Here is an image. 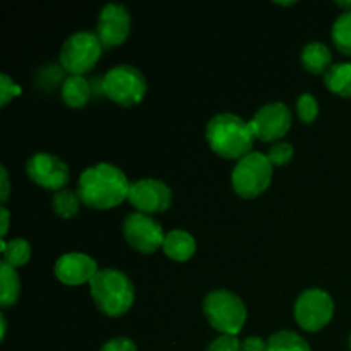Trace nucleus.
I'll use <instances>...</instances> for the list:
<instances>
[{"label": "nucleus", "instance_id": "obj_34", "mask_svg": "<svg viewBox=\"0 0 351 351\" xmlns=\"http://www.w3.org/2000/svg\"><path fill=\"white\" fill-rule=\"evenodd\" d=\"M278 5H285V7H288V5H293L295 2H276Z\"/></svg>", "mask_w": 351, "mask_h": 351}, {"label": "nucleus", "instance_id": "obj_17", "mask_svg": "<svg viewBox=\"0 0 351 351\" xmlns=\"http://www.w3.org/2000/svg\"><path fill=\"white\" fill-rule=\"evenodd\" d=\"M93 88L82 75H71L62 86V99L71 108H82L91 99Z\"/></svg>", "mask_w": 351, "mask_h": 351}, {"label": "nucleus", "instance_id": "obj_22", "mask_svg": "<svg viewBox=\"0 0 351 351\" xmlns=\"http://www.w3.org/2000/svg\"><path fill=\"white\" fill-rule=\"evenodd\" d=\"M51 204H53V211L57 213L60 218L71 219L77 215L82 202H81V197H79L77 191L74 192V191H67V189H64V191L55 192Z\"/></svg>", "mask_w": 351, "mask_h": 351}, {"label": "nucleus", "instance_id": "obj_10", "mask_svg": "<svg viewBox=\"0 0 351 351\" xmlns=\"http://www.w3.org/2000/svg\"><path fill=\"white\" fill-rule=\"evenodd\" d=\"M129 202L143 215H156L167 211L171 206L170 187L156 178H143L130 184Z\"/></svg>", "mask_w": 351, "mask_h": 351}, {"label": "nucleus", "instance_id": "obj_11", "mask_svg": "<svg viewBox=\"0 0 351 351\" xmlns=\"http://www.w3.org/2000/svg\"><path fill=\"white\" fill-rule=\"evenodd\" d=\"M26 171L31 180L48 191H64L69 184L71 171L58 156L50 153H36L26 161Z\"/></svg>", "mask_w": 351, "mask_h": 351}, {"label": "nucleus", "instance_id": "obj_24", "mask_svg": "<svg viewBox=\"0 0 351 351\" xmlns=\"http://www.w3.org/2000/svg\"><path fill=\"white\" fill-rule=\"evenodd\" d=\"M297 113L302 122L312 123L319 115V103L311 93H304L297 99Z\"/></svg>", "mask_w": 351, "mask_h": 351}, {"label": "nucleus", "instance_id": "obj_31", "mask_svg": "<svg viewBox=\"0 0 351 351\" xmlns=\"http://www.w3.org/2000/svg\"><path fill=\"white\" fill-rule=\"evenodd\" d=\"M0 216H2V230H0V237L3 239V237L7 235V230H9V219H10L9 209H7L5 206L0 208Z\"/></svg>", "mask_w": 351, "mask_h": 351}, {"label": "nucleus", "instance_id": "obj_14", "mask_svg": "<svg viewBox=\"0 0 351 351\" xmlns=\"http://www.w3.org/2000/svg\"><path fill=\"white\" fill-rule=\"evenodd\" d=\"M53 271L60 283L69 285V287H77L82 283H91L99 269L93 257L81 252H71L64 254L55 263Z\"/></svg>", "mask_w": 351, "mask_h": 351}, {"label": "nucleus", "instance_id": "obj_32", "mask_svg": "<svg viewBox=\"0 0 351 351\" xmlns=\"http://www.w3.org/2000/svg\"><path fill=\"white\" fill-rule=\"evenodd\" d=\"M336 5L338 7H341L343 10H345V12H351V0H338V2H336Z\"/></svg>", "mask_w": 351, "mask_h": 351}, {"label": "nucleus", "instance_id": "obj_21", "mask_svg": "<svg viewBox=\"0 0 351 351\" xmlns=\"http://www.w3.org/2000/svg\"><path fill=\"white\" fill-rule=\"evenodd\" d=\"M2 256L5 264L12 267H21L29 261L31 245L24 239H14L10 242L2 240Z\"/></svg>", "mask_w": 351, "mask_h": 351}, {"label": "nucleus", "instance_id": "obj_9", "mask_svg": "<svg viewBox=\"0 0 351 351\" xmlns=\"http://www.w3.org/2000/svg\"><path fill=\"white\" fill-rule=\"evenodd\" d=\"M123 239L134 250L141 254H153L163 249L165 233L160 223L143 213H132L123 221Z\"/></svg>", "mask_w": 351, "mask_h": 351}, {"label": "nucleus", "instance_id": "obj_5", "mask_svg": "<svg viewBox=\"0 0 351 351\" xmlns=\"http://www.w3.org/2000/svg\"><path fill=\"white\" fill-rule=\"evenodd\" d=\"M273 165L267 154L252 151L237 163L232 173V185L237 195L243 199L259 197L273 180Z\"/></svg>", "mask_w": 351, "mask_h": 351}, {"label": "nucleus", "instance_id": "obj_3", "mask_svg": "<svg viewBox=\"0 0 351 351\" xmlns=\"http://www.w3.org/2000/svg\"><path fill=\"white\" fill-rule=\"evenodd\" d=\"M89 290L98 311L113 319L127 314L136 298L132 280L119 269L98 271Z\"/></svg>", "mask_w": 351, "mask_h": 351}, {"label": "nucleus", "instance_id": "obj_33", "mask_svg": "<svg viewBox=\"0 0 351 351\" xmlns=\"http://www.w3.org/2000/svg\"><path fill=\"white\" fill-rule=\"evenodd\" d=\"M0 322H2V339L5 338V328H7V322H5V317L3 315H0Z\"/></svg>", "mask_w": 351, "mask_h": 351}, {"label": "nucleus", "instance_id": "obj_16", "mask_svg": "<svg viewBox=\"0 0 351 351\" xmlns=\"http://www.w3.org/2000/svg\"><path fill=\"white\" fill-rule=\"evenodd\" d=\"M332 55L331 50L326 43L321 41H312L305 45L302 51V64L311 74H326L332 67Z\"/></svg>", "mask_w": 351, "mask_h": 351}, {"label": "nucleus", "instance_id": "obj_1", "mask_svg": "<svg viewBox=\"0 0 351 351\" xmlns=\"http://www.w3.org/2000/svg\"><path fill=\"white\" fill-rule=\"evenodd\" d=\"M130 182L120 168L110 163H98L86 168L79 177L77 194L89 209H112L129 197Z\"/></svg>", "mask_w": 351, "mask_h": 351}, {"label": "nucleus", "instance_id": "obj_27", "mask_svg": "<svg viewBox=\"0 0 351 351\" xmlns=\"http://www.w3.org/2000/svg\"><path fill=\"white\" fill-rule=\"evenodd\" d=\"M240 346H242V341H239L237 336L221 335L208 346L206 351H242Z\"/></svg>", "mask_w": 351, "mask_h": 351}, {"label": "nucleus", "instance_id": "obj_13", "mask_svg": "<svg viewBox=\"0 0 351 351\" xmlns=\"http://www.w3.org/2000/svg\"><path fill=\"white\" fill-rule=\"evenodd\" d=\"M130 33V14L125 5L108 3L101 9L98 17V34L103 48H115L129 38Z\"/></svg>", "mask_w": 351, "mask_h": 351}, {"label": "nucleus", "instance_id": "obj_28", "mask_svg": "<svg viewBox=\"0 0 351 351\" xmlns=\"http://www.w3.org/2000/svg\"><path fill=\"white\" fill-rule=\"evenodd\" d=\"M99 351H137V346L129 338H113L106 341Z\"/></svg>", "mask_w": 351, "mask_h": 351}, {"label": "nucleus", "instance_id": "obj_8", "mask_svg": "<svg viewBox=\"0 0 351 351\" xmlns=\"http://www.w3.org/2000/svg\"><path fill=\"white\" fill-rule=\"evenodd\" d=\"M335 315V302L328 291L308 288L295 302V319L302 329L315 332L324 329Z\"/></svg>", "mask_w": 351, "mask_h": 351}, {"label": "nucleus", "instance_id": "obj_29", "mask_svg": "<svg viewBox=\"0 0 351 351\" xmlns=\"http://www.w3.org/2000/svg\"><path fill=\"white\" fill-rule=\"evenodd\" d=\"M242 351H267V341H264L263 338H257V336H250L242 341L240 346Z\"/></svg>", "mask_w": 351, "mask_h": 351}, {"label": "nucleus", "instance_id": "obj_12", "mask_svg": "<svg viewBox=\"0 0 351 351\" xmlns=\"http://www.w3.org/2000/svg\"><path fill=\"white\" fill-rule=\"evenodd\" d=\"M250 125L257 139L273 143L288 134L291 127V112L285 103H269L257 110Z\"/></svg>", "mask_w": 351, "mask_h": 351}, {"label": "nucleus", "instance_id": "obj_20", "mask_svg": "<svg viewBox=\"0 0 351 351\" xmlns=\"http://www.w3.org/2000/svg\"><path fill=\"white\" fill-rule=\"evenodd\" d=\"M267 351H312L308 343L293 331H278L267 339Z\"/></svg>", "mask_w": 351, "mask_h": 351}, {"label": "nucleus", "instance_id": "obj_30", "mask_svg": "<svg viewBox=\"0 0 351 351\" xmlns=\"http://www.w3.org/2000/svg\"><path fill=\"white\" fill-rule=\"evenodd\" d=\"M0 199L5 204V201L9 199V192H10V180H9V173H7V168L2 167L0 170Z\"/></svg>", "mask_w": 351, "mask_h": 351}, {"label": "nucleus", "instance_id": "obj_23", "mask_svg": "<svg viewBox=\"0 0 351 351\" xmlns=\"http://www.w3.org/2000/svg\"><path fill=\"white\" fill-rule=\"evenodd\" d=\"M332 41L341 53L351 57V12H343L332 24Z\"/></svg>", "mask_w": 351, "mask_h": 351}, {"label": "nucleus", "instance_id": "obj_7", "mask_svg": "<svg viewBox=\"0 0 351 351\" xmlns=\"http://www.w3.org/2000/svg\"><path fill=\"white\" fill-rule=\"evenodd\" d=\"M103 45L98 34L79 31L64 41L60 50V65L72 75H84L98 64Z\"/></svg>", "mask_w": 351, "mask_h": 351}, {"label": "nucleus", "instance_id": "obj_6", "mask_svg": "<svg viewBox=\"0 0 351 351\" xmlns=\"http://www.w3.org/2000/svg\"><path fill=\"white\" fill-rule=\"evenodd\" d=\"M101 89L117 105L130 108L144 99L147 82L139 69L132 65H117L106 72L101 81Z\"/></svg>", "mask_w": 351, "mask_h": 351}, {"label": "nucleus", "instance_id": "obj_2", "mask_svg": "<svg viewBox=\"0 0 351 351\" xmlns=\"http://www.w3.org/2000/svg\"><path fill=\"white\" fill-rule=\"evenodd\" d=\"M206 139L218 156L240 161L252 153L254 141L257 137L250 122L233 113H219L209 120Z\"/></svg>", "mask_w": 351, "mask_h": 351}, {"label": "nucleus", "instance_id": "obj_25", "mask_svg": "<svg viewBox=\"0 0 351 351\" xmlns=\"http://www.w3.org/2000/svg\"><path fill=\"white\" fill-rule=\"evenodd\" d=\"M293 154L295 149L290 143H278L271 147L269 153H267V158H269L273 167H285V165L290 163Z\"/></svg>", "mask_w": 351, "mask_h": 351}, {"label": "nucleus", "instance_id": "obj_35", "mask_svg": "<svg viewBox=\"0 0 351 351\" xmlns=\"http://www.w3.org/2000/svg\"><path fill=\"white\" fill-rule=\"evenodd\" d=\"M348 346H350V350H351V335H350V339H348Z\"/></svg>", "mask_w": 351, "mask_h": 351}, {"label": "nucleus", "instance_id": "obj_18", "mask_svg": "<svg viewBox=\"0 0 351 351\" xmlns=\"http://www.w3.org/2000/svg\"><path fill=\"white\" fill-rule=\"evenodd\" d=\"M21 293V281L16 267L9 266L2 261L0 264V305L3 308L16 305Z\"/></svg>", "mask_w": 351, "mask_h": 351}, {"label": "nucleus", "instance_id": "obj_15", "mask_svg": "<svg viewBox=\"0 0 351 351\" xmlns=\"http://www.w3.org/2000/svg\"><path fill=\"white\" fill-rule=\"evenodd\" d=\"M163 252L175 263H185L195 254V240L185 230H171L163 242Z\"/></svg>", "mask_w": 351, "mask_h": 351}, {"label": "nucleus", "instance_id": "obj_19", "mask_svg": "<svg viewBox=\"0 0 351 351\" xmlns=\"http://www.w3.org/2000/svg\"><path fill=\"white\" fill-rule=\"evenodd\" d=\"M326 88L341 98H351V62L335 64L324 74Z\"/></svg>", "mask_w": 351, "mask_h": 351}, {"label": "nucleus", "instance_id": "obj_26", "mask_svg": "<svg viewBox=\"0 0 351 351\" xmlns=\"http://www.w3.org/2000/svg\"><path fill=\"white\" fill-rule=\"evenodd\" d=\"M21 95V88L7 74L0 75V105L5 106L12 98Z\"/></svg>", "mask_w": 351, "mask_h": 351}, {"label": "nucleus", "instance_id": "obj_4", "mask_svg": "<svg viewBox=\"0 0 351 351\" xmlns=\"http://www.w3.org/2000/svg\"><path fill=\"white\" fill-rule=\"evenodd\" d=\"M206 319L221 335L237 336L247 321V308L240 297L228 290H215L202 304Z\"/></svg>", "mask_w": 351, "mask_h": 351}]
</instances>
